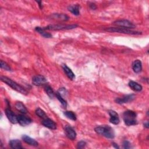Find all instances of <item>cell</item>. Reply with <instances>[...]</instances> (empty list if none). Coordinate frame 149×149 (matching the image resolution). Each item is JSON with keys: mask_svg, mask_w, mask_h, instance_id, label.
<instances>
[{"mask_svg": "<svg viewBox=\"0 0 149 149\" xmlns=\"http://www.w3.org/2000/svg\"><path fill=\"white\" fill-rule=\"evenodd\" d=\"M68 10L72 13L75 15H79L80 13L79 11V5H71L68 7Z\"/></svg>", "mask_w": 149, "mask_h": 149, "instance_id": "603a6c76", "label": "cell"}, {"mask_svg": "<svg viewBox=\"0 0 149 149\" xmlns=\"http://www.w3.org/2000/svg\"><path fill=\"white\" fill-rule=\"evenodd\" d=\"M33 84L37 86H40L46 85L47 83V79L42 75L35 76L32 79Z\"/></svg>", "mask_w": 149, "mask_h": 149, "instance_id": "52a82bcc", "label": "cell"}, {"mask_svg": "<svg viewBox=\"0 0 149 149\" xmlns=\"http://www.w3.org/2000/svg\"><path fill=\"white\" fill-rule=\"evenodd\" d=\"M44 90H45L47 94L49 97V98H53L54 97V96H55L53 90L49 86H45L44 87Z\"/></svg>", "mask_w": 149, "mask_h": 149, "instance_id": "cb8c5ba5", "label": "cell"}, {"mask_svg": "<svg viewBox=\"0 0 149 149\" xmlns=\"http://www.w3.org/2000/svg\"><path fill=\"white\" fill-rule=\"evenodd\" d=\"M144 127H146V128H148V122H146V123H144Z\"/></svg>", "mask_w": 149, "mask_h": 149, "instance_id": "1f68e13d", "label": "cell"}, {"mask_svg": "<svg viewBox=\"0 0 149 149\" xmlns=\"http://www.w3.org/2000/svg\"><path fill=\"white\" fill-rule=\"evenodd\" d=\"M137 114L135 111L128 110L124 113V121L127 126H132L137 124Z\"/></svg>", "mask_w": 149, "mask_h": 149, "instance_id": "3957f363", "label": "cell"}, {"mask_svg": "<svg viewBox=\"0 0 149 149\" xmlns=\"http://www.w3.org/2000/svg\"><path fill=\"white\" fill-rule=\"evenodd\" d=\"M86 144V143L85 141H80L78 143V148H83L85 147Z\"/></svg>", "mask_w": 149, "mask_h": 149, "instance_id": "f1b7e54d", "label": "cell"}, {"mask_svg": "<svg viewBox=\"0 0 149 149\" xmlns=\"http://www.w3.org/2000/svg\"><path fill=\"white\" fill-rule=\"evenodd\" d=\"M55 96L57 97V98H58V100L59 101V102L61 103V104L62 105V106L63 107H66L67 106V102L66 101L65 99L62 97V96H61V94L57 92L55 94Z\"/></svg>", "mask_w": 149, "mask_h": 149, "instance_id": "d4e9b609", "label": "cell"}, {"mask_svg": "<svg viewBox=\"0 0 149 149\" xmlns=\"http://www.w3.org/2000/svg\"><path fill=\"white\" fill-rule=\"evenodd\" d=\"M35 30L37 31L39 34H40L42 36H43L45 38H51L52 37V35L49 33L48 32H46L45 30L40 27H36L35 28Z\"/></svg>", "mask_w": 149, "mask_h": 149, "instance_id": "ffe728a7", "label": "cell"}, {"mask_svg": "<svg viewBox=\"0 0 149 149\" xmlns=\"http://www.w3.org/2000/svg\"><path fill=\"white\" fill-rule=\"evenodd\" d=\"M62 68L65 73H66V75H67V76L68 77L69 79H70L71 80H73L75 78V74L72 71V70L68 67H67V65H63L62 66Z\"/></svg>", "mask_w": 149, "mask_h": 149, "instance_id": "e0dca14e", "label": "cell"}, {"mask_svg": "<svg viewBox=\"0 0 149 149\" xmlns=\"http://www.w3.org/2000/svg\"><path fill=\"white\" fill-rule=\"evenodd\" d=\"M42 124L45 127L48 129H50L52 130H55L57 129L56 124L53 120L49 118H45L43 121Z\"/></svg>", "mask_w": 149, "mask_h": 149, "instance_id": "4fadbf2b", "label": "cell"}, {"mask_svg": "<svg viewBox=\"0 0 149 149\" xmlns=\"http://www.w3.org/2000/svg\"><path fill=\"white\" fill-rule=\"evenodd\" d=\"M9 145H10L11 148H14V149L23 148L21 142L19 140H17V139L11 140L10 142H9Z\"/></svg>", "mask_w": 149, "mask_h": 149, "instance_id": "d6986e66", "label": "cell"}, {"mask_svg": "<svg viewBox=\"0 0 149 149\" xmlns=\"http://www.w3.org/2000/svg\"><path fill=\"white\" fill-rule=\"evenodd\" d=\"M112 146H113L115 148H120L119 146L117 145V144H116L115 143H112Z\"/></svg>", "mask_w": 149, "mask_h": 149, "instance_id": "4dcf8cb0", "label": "cell"}, {"mask_svg": "<svg viewBox=\"0 0 149 149\" xmlns=\"http://www.w3.org/2000/svg\"><path fill=\"white\" fill-rule=\"evenodd\" d=\"M65 133L67 138L72 140H73L76 138V133L75 130L70 126H66L65 127Z\"/></svg>", "mask_w": 149, "mask_h": 149, "instance_id": "9c48e42d", "label": "cell"}, {"mask_svg": "<svg viewBox=\"0 0 149 149\" xmlns=\"http://www.w3.org/2000/svg\"><path fill=\"white\" fill-rule=\"evenodd\" d=\"M63 114L66 117L68 118V119L72 120V121H76V119H77L76 114L73 111H65Z\"/></svg>", "mask_w": 149, "mask_h": 149, "instance_id": "7402d4cb", "label": "cell"}, {"mask_svg": "<svg viewBox=\"0 0 149 149\" xmlns=\"http://www.w3.org/2000/svg\"><path fill=\"white\" fill-rule=\"evenodd\" d=\"M1 80L3 82L5 83L7 85L9 86L11 88H12L13 90L21 93V94H25V95L27 94L28 93H27V90L24 88H23L22 86H21L18 84H17V83H16V82L13 81L12 79L7 78L6 76H2L1 77Z\"/></svg>", "mask_w": 149, "mask_h": 149, "instance_id": "7a4b0ae2", "label": "cell"}, {"mask_svg": "<svg viewBox=\"0 0 149 149\" xmlns=\"http://www.w3.org/2000/svg\"><path fill=\"white\" fill-rule=\"evenodd\" d=\"M1 68L5 71H11V68H10L9 66L3 60L1 61Z\"/></svg>", "mask_w": 149, "mask_h": 149, "instance_id": "4316f807", "label": "cell"}, {"mask_svg": "<svg viewBox=\"0 0 149 149\" xmlns=\"http://www.w3.org/2000/svg\"><path fill=\"white\" fill-rule=\"evenodd\" d=\"M78 27V25L76 24L73 25H48L45 27H43L45 30H70L73 29Z\"/></svg>", "mask_w": 149, "mask_h": 149, "instance_id": "5b68a950", "label": "cell"}, {"mask_svg": "<svg viewBox=\"0 0 149 149\" xmlns=\"http://www.w3.org/2000/svg\"><path fill=\"white\" fill-rule=\"evenodd\" d=\"M114 25L119 26L120 27H122V28H126V29H134V27H135V25L132 23L131 22L128 21V20H118V21H115L114 23Z\"/></svg>", "mask_w": 149, "mask_h": 149, "instance_id": "8992f818", "label": "cell"}, {"mask_svg": "<svg viewBox=\"0 0 149 149\" xmlns=\"http://www.w3.org/2000/svg\"><path fill=\"white\" fill-rule=\"evenodd\" d=\"M15 106L16 109L18 111H20L22 114H26L27 113V110L26 107L22 102H16Z\"/></svg>", "mask_w": 149, "mask_h": 149, "instance_id": "ac0fdd59", "label": "cell"}, {"mask_svg": "<svg viewBox=\"0 0 149 149\" xmlns=\"http://www.w3.org/2000/svg\"><path fill=\"white\" fill-rule=\"evenodd\" d=\"M123 147L125 149L130 148H131V144L130 143L128 140H125L123 142Z\"/></svg>", "mask_w": 149, "mask_h": 149, "instance_id": "83f0119b", "label": "cell"}, {"mask_svg": "<svg viewBox=\"0 0 149 149\" xmlns=\"http://www.w3.org/2000/svg\"><path fill=\"white\" fill-rule=\"evenodd\" d=\"M135 98V96L134 94H129L124 96L122 98H117L115 99V102L120 104L128 103L133 101Z\"/></svg>", "mask_w": 149, "mask_h": 149, "instance_id": "ba28073f", "label": "cell"}, {"mask_svg": "<svg viewBox=\"0 0 149 149\" xmlns=\"http://www.w3.org/2000/svg\"><path fill=\"white\" fill-rule=\"evenodd\" d=\"M106 31L109 32H114V33H124L127 35H139L142 34L141 31L133 30L129 29L122 28V27H108L105 29Z\"/></svg>", "mask_w": 149, "mask_h": 149, "instance_id": "277c9868", "label": "cell"}, {"mask_svg": "<svg viewBox=\"0 0 149 149\" xmlns=\"http://www.w3.org/2000/svg\"><path fill=\"white\" fill-rule=\"evenodd\" d=\"M129 86L132 90L136 92H140L143 89L142 86L140 84H139L138 83L132 80L129 82Z\"/></svg>", "mask_w": 149, "mask_h": 149, "instance_id": "2e32d148", "label": "cell"}, {"mask_svg": "<svg viewBox=\"0 0 149 149\" xmlns=\"http://www.w3.org/2000/svg\"><path fill=\"white\" fill-rule=\"evenodd\" d=\"M110 116V121L114 125H118L120 123V118L118 114L114 110H110L108 111Z\"/></svg>", "mask_w": 149, "mask_h": 149, "instance_id": "7c38bea8", "label": "cell"}, {"mask_svg": "<svg viewBox=\"0 0 149 149\" xmlns=\"http://www.w3.org/2000/svg\"><path fill=\"white\" fill-rule=\"evenodd\" d=\"M35 112H36V114L38 116V117H39L40 118H45L47 117L46 114L45 113V112L43 110L40 108H37Z\"/></svg>", "mask_w": 149, "mask_h": 149, "instance_id": "484cf974", "label": "cell"}, {"mask_svg": "<svg viewBox=\"0 0 149 149\" xmlns=\"http://www.w3.org/2000/svg\"><path fill=\"white\" fill-rule=\"evenodd\" d=\"M17 118H18V122L22 126L29 125L32 122V120L30 118L27 117L23 115H18Z\"/></svg>", "mask_w": 149, "mask_h": 149, "instance_id": "30bf717a", "label": "cell"}, {"mask_svg": "<svg viewBox=\"0 0 149 149\" xmlns=\"http://www.w3.org/2000/svg\"><path fill=\"white\" fill-rule=\"evenodd\" d=\"M94 130L97 134L108 139H113L115 137V133L113 129L108 125L97 126L95 128Z\"/></svg>", "mask_w": 149, "mask_h": 149, "instance_id": "6da1fadb", "label": "cell"}, {"mask_svg": "<svg viewBox=\"0 0 149 149\" xmlns=\"http://www.w3.org/2000/svg\"><path fill=\"white\" fill-rule=\"evenodd\" d=\"M5 114L9 121L13 124L18 123V118L17 116H16L15 114L13 112V111L10 108H7L5 110Z\"/></svg>", "mask_w": 149, "mask_h": 149, "instance_id": "8fae6325", "label": "cell"}, {"mask_svg": "<svg viewBox=\"0 0 149 149\" xmlns=\"http://www.w3.org/2000/svg\"><path fill=\"white\" fill-rule=\"evenodd\" d=\"M89 7L92 9H93V10H95L97 8L96 4L94 3H91L89 4Z\"/></svg>", "mask_w": 149, "mask_h": 149, "instance_id": "f546056e", "label": "cell"}, {"mask_svg": "<svg viewBox=\"0 0 149 149\" xmlns=\"http://www.w3.org/2000/svg\"><path fill=\"white\" fill-rule=\"evenodd\" d=\"M52 17L54 19H59L62 21H67L69 19V17L65 14H60V13H55V14H53Z\"/></svg>", "mask_w": 149, "mask_h": 149, "instance_id": "44dd1931", "label": "cell"}, {"mask_svg": "<svg viewBox=\"0 0 149 149\" xmlns=\"http://www.w3.org/2000/svg\"><path fill=\"white\" fill-rule=\"evenodd\" d=\"M23 140L27 144L30 145V146H37L39 145V143L37 141H36L35 139L31 138L30 137L26 135H24L22 136V137Z\"/></svg>", "mask_w": 149, "mask_h": 149, "instance_id": "9a60e30c", "label": "cell"}, {"mask_svg": "<svg viewBox=\"0 0 149 149\" xmlns=\"http://www.w3.org/2000/svg\"><path fill=\"white\" fill-rule=\"evenodd\" d=\"M37 3L39 4V6H40V8H43V5H41V1H37Z\"/></svg>", "mask_w": 149, "mask_h": 149, "instance_id": "d6a6232c", "label": "cell"}, {"mask_svg": "<svg viewBox=\"0 0 149 149\" xmlns=\"http://www.w3.org/2000/svg\"><path fill=\"white\" fill-rule=\"evenodd\" d=\"M132 69L135 73H140L142 70V62L139 59L134 61L132 63Z\"/></svg>", "mask_w": 149, "mask_h": 149, "instance_id": "5bb4252c", "label": "cell"}]
</instances>
